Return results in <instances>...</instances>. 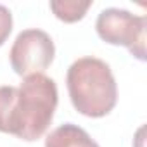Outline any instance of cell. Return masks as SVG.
Segmentation results:
<instances>
[{
    "label": "cell",
    "instance_id": "cell-1",
    "mask_svg": "<svg viewBox=\"0 0 147 147\" xmlns=\"http://www.w3.org/2000/svg\"><path fill=\"white\" fill-rule=\"evenodd\" d=\"M66 85L73 107L88 118L109 114L118 102V85L111 66L94 55L80 57L67 67Z\"/></svg>",
    "mask_w": 147,
    "mask_h": 147
},
{
    "label": "cell",
    "instance_id": "cell-2",
    "mask_svg": "<svg viewBox=\"0 0 147 147\" xmlns=\"http://www.w3.org/2000/svg\"><path fill=\"white\" fill-rule=\"evenodd\" d=\"M59 102L57 85L43 73L24 76L11 111L9 133L21 140H38L54 119Z\"/></svg>",
    "mask_w": 147,
    "mask_h": 147
},
{
    "label": "cell",
    "instance_id": "cell-3",
    "mask_svg": "<svg viewBox=\"0 0 147 147\" xmlns=\"http://www.w3.org/2000/svg\"><path fill=\"white\" fill-rule=\"evenodd\" d=\"M145 18L126 9L107 7L100 11L95 30L100 40L109 45H123L138 61H145Z\"/></svg>",
    "mask_w": 147,
    "mask_h": 147
},
{
    "label": "cell",
    "instance_id": "cell-4",
    "mask_svg": "<svg viewBox=\"0 0 147 147\" xmlns=\"http://www.w3.org/2000/svg\"><path fill=\"white\" fill-rule=\"evenodd\" d=\"M55 45L50 35L38 28L23 30L9 52V61L16 75L28 76L43 73L54 61Z\"/></svg>",
    "mask_w": 147,
    "mask_h": 147
},
{
    "label": "cell",
    "instance_id": "cell-5",
    "mask_svg": "<svg viewBox=\"0 0 147 147\" xmlns=\"http://www.w3.org/2000/svg\"><path fill=\"white\" fill-rule=\"evenodd\" d=\"M45 147H100L82 126L75 123H64L54 128L47 138Z\"/></svg>",
    "mask_w": 147,
    "mask_h": 147
},
{
    "label": "cell",
    "instance_id": "cell-6",
    "mask_svg": "<svg viewBox=\"0 0 147 147\" xmlns=\"http://www.w3.org/2000/svg\"><path fill=\"white\" fill-rule=\"evenodd\" d=\"M49 5L57 19L64 23H76L85 18L87 11L92 7V0H52Z\"/></svg>",
    "mask_w": 147,
    "mask_h": 147
},
{
    "label": "cell",
    "instance_id": "cell-7",
    "mask_svg": "<svg viewBox=\"0 0 147 147\" xmlns=\"http://www.w3.org/2000/svg\"><path fill=\"white\" fill-rule=\"evenodd\" d=\"M12 31V12L9 7L0 4V47H2Z\"/></svg>",
    "mask_w": 147,
    "mask_h": 147
}]
</instances>
